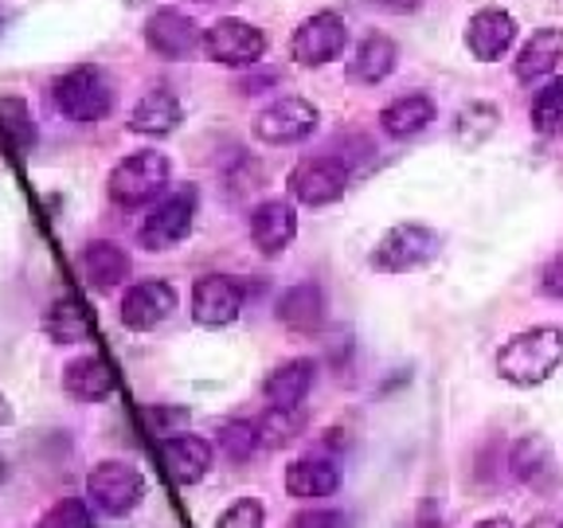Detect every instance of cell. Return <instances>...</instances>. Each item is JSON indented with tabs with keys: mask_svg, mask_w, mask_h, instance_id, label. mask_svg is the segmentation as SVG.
I'll use <instances>...</instances> for the list:
<instances>
[{
	"mask_svg": "<svg viewBox=\"0 0 563 528\" xmlns=\"http://www.w3.org/2000/svg\"><path fill=\"white\" fill-rule=\"evenodd\" d=\"M341 490V470L329 458H294L286 466V493L298 502H321Z\"/></svg>",
	"mask_w": 563,
	"mask_h": 528,
	"instance_id": "obj_21",
	"label": "cell"
},
{
	"mask_svg": "<svg viewBox=\"0 0 563 528\" xmlns=\"http://www.w3.org/2000/svg\"><path fill=\"white\" fill-rule=\"evenodd\" d=\"M313 380H317V364L309 356H298V361H286L263 380V396L271 407H294L306 404V396L313 392Z\"/></svg>",
	"mask_w": 563,
	"mask_h": 528,
	"instance_id": "obj_20",
	"label": "cell"
},
{
	"mask_svg": "<svg viewBox=\"0 0 563 528\" xmlns=\"http://www.w3.org/2000/svg\"><path fill=\"white\" fill-rule=\"evenodd\" d=\"M35 528H95V509L87 505V497H59L55 505H47Z\"/></svg>",
	"mask_w": 563,
	"mask_h": 528,
	"instance_id": "obj_33",
	"label": "cell"
},
{
	"mask_svg": "<svg viewBox=\"0 0 563 528\" xmlns=\"http://www.w3.org/2000/svg\"><path fill=\"white\" fill-rule=\"evenodd\" d=\"M0 130L12 141V150L27 153L35 145V125H32V110H27L24 98H0Z\"/></svg>",
	"mask_w": 563,
	"mask_h": 528,
	"instance_id": "obj_30",
	"label": "cell"
},
{
	"mask_svg": "<svg viewBox=\"0 0 563 528\" xmlns=\"http://www.w3.org/2000/svg\"><path fill=\"white\" fill-rule=\"evenodd\" d=\"M52 102L67 122H79V125H95L110 114V106H114V87L106 79L102 67H70L67 75L52 82Z\"/></svg>",
	"mask_w": 563,
	"mask_h": 528,
	"instance_id": "obj_2",
	"label": "cell"
},
{
	"mask_svg": "<svg viewBox=\"0 0 563 528\" xmlns=\"http://www.w3.org/2000/svg\"><path fill=\"white\" fill-rule=\"evenodd\" d=\"M168 165L165 153L157 150H141V153H130L125 161H118L110 180H106V193L118 208H141V204H157L168 188Z\"/></svg>",
	"mask_w": 563,
	"mask_h": 528,
	"instance_id": "obj_4",
	"label": "cell"
},
{
	"mask_svg": "<svg viewBox=\"0 0 563 528\" xmlns=\"http://www.w3.org/2000/svg\"><path fill=\"white\" fill-rule=\"evenodd\" d=\"M563 59V28H540V32H532V40H528L525 47H520L517 55V79L520 82H537L544 79V75H552L555 67H560Z\"/></svg>",
	"mask_w": 563,
	"mask_h": 528,
	"instance_id": "obj_24",
	"label": "cell"
},
{
	"mask_svg": "<svg viewBox=\"0 0 563 528\" xmlns=\"http://www.w3.org/2000/svg\"><path fill=\"white\" fill-rule=\"evenodd\" d=\"M349 44V28L336 12H313L298 24L290 40V55L301 67H321V63L336 59Z\"/></svg>",
	"mask_w": 563,
	"mask_h": 528,
	"instance_id": "obj_9",
	"label": "cell"
},
{
	"mask_svg": "<svg viewBox=\"0 0 563 528\" xmlns=\"http://www.w3.org/2000/svg\"><path fill=\"white\" fill-rule=\"evenodd\" d=\"M246 290L235 278H223V274H208L192 286V317L196 326L203 329H223L231 326L243 309Z\"/></svg>",
	"mask_w": 563,
	"mask_h": 528,
	"instance_id": "obj_11",
	"label": "cell"
},
{
	"mask_svg": "<svg viewBox=\"0 0 563 528\" xmlns=\"http://www.w3.org/2000/svg\"><path fill=\"white\" fill-rule=\"evenodd\" d=\"M82 266V278H87V286H95V290H118L125 278H130V255H125V246L110 243V239H95V243H87V251H82L79 258Z\"/></svg>",
	"mask_w": 563,
	"mask_h": 528,
	"instance_id": "obj_22",
	"label": "cell"
},
{
	"mask_svg": "<svg viewBox=\"0 0 563 528\" xmlns=\"http://www.w3.org/2000/svg\"><path fill=\"white\" fill-rule=\"evenodd\" d=\"M9 422H12V404L0 396V427H9Z\"/></svg>",
	"mask_w": 563,
	"mask_h": 528,
	"instance_id": "obj_40",
	"label": "cell"
},
{
	"mask_svg": "<svg viewBox=\"0 0 563 528\" xmlns=\"http://www.w3.org/2000/svg\"><path fill=\"white\" fill-rule=\"evenodd\" d=\"M525 528H563V517H537V520H528Z\"/></svg>",
	"mask_w": 563,
	"mask_h": 528,
	"instance_id": "obj_39",
	"label": "cell"
},
{
	"mask_svg": "<svg viewBox=\"0 0 563 528\" xmlns=\"http://www.w3.org/2000/svg\"><path fill=\"white\" fill-rule=\"evenodd\" d=\"M176 309V290L168 282H137L130 286L122 298V326L133 329V333H150V329L165 326Z\"/></svg>",
	"mask_w": 563,
	"mask_h": 528,
	"instance_id": "obj_14",
	"label": "cell"
},
{
	"mask_svg": "<svg viewBox=\"0 0 563 528\" xmlns=\"http://www.w3.org/2000/svg\"><path fill=\"white\" fill-rule=\"evenodd\" d=\"M563 364V329L540 326L525 329V333L509 337L505 349L497 352V372L509 380L512 387H537L555 376Z\"/></svg>",
	"mask_w": 563,
	"mask_h": 528,
	"instance_id": "obj_1",
	"label": "cell"
},
{
	"mask_svg": "<svg viewBox=\"0 0 563 528\" xmlns=\"http://www.w3.org/2000/svg\"><path fill=\"white\" fill-rule=\"evenodd\" d=\"M396 59H399V47L387 40V35L372 32L364 35V44L356 47V55H352L349 63V75L356 82H384L391 70H396Z\"/></svg>",
	"mask_w": 563,
	"mask_h": 528,
	"instance_id": "obj_27",
	"label": "cell"
},
{
	"mask_svg": "<svg viewBox=\"0 0 563 528\" xmlns=\"http://www.w3.org/2000/svg\"><path fill=\"white\" fill-rule=\"evenodd\" d=\"M203 4H211V0H203Z\"/></svg>",
	"mask_w": 563,
	"mask_h": 528,
	"instance_id": "obj_42",
	"label": "cell"
},
{
	"mask_svg": "<svg viewBox=\"0 0 563 528\" xmlns=\"http://www.w3.org/2000/svg\"><path fill=\"white\" fill-rule=\"evenodd\" d=\"M188 419H192V411H188V407H176V404H157L145 411V422H150V431L157 435L161 442L173 439V435H185Z\"/></svg>",
	"mask_w": 563,
	"mask_h": 528,
	"instance_id": "obj_34",
	"label": "cell"
},
{
	"mask_svg": "<svg viewBox=\"0 0 563 528\" xmlns=\"http://www.w3.org/2000/svg\"><path fill=\"white\" fill-rule=\"evenodd\" d=\"M44 333L55 344H82L90 341L95 329H90V314L82 309V301L75 294H63L44 309Z\"/></svg>",
	"mask_w": 563,
	"mask_h": 528,
	"instance_id": "obj_25",
	"label": "cell"
},
{
	"mask_svg": "<svg viewBox=\"0 0 563 528\" xmlns=\"http://www.w3.org/2000/svg\"><path fill=\"white\" fill-rule=\"evenodd\" d=\"M298 431H301V407H294V411H286V407H266V415L258 419V439H263L266 450L294 442Z\"/></svg>",
	"mask_w": 563,
	"mask_h": 528,
	"instance_id": "obj_31",
	"label": "cell"
},
{
	"mask_svg": "<svg viewBox=\"0 0 563 528\" xmlns=\"http://www.w3.org/2000/svg\"><path fill=\"white\" fill-rule=\"evenodd\" d=\"M274 314L294 333H313L325 321V294H321L317 282H298V286H290V290L282 294Z\"/></svg>",
	"mask_w": 563,
	"mask_h": 528,
	"instance_id": "obj_23",
	"label": "cell"
},
{
	"mask_svg": "<svg viewBox=\"0 0 563 528\" xmlns=\"http://www.w3.org/2000/svg\"><path fill=\"white\" fill-rule=\"evenodd\" d=\"M509 466L520 485H528V490H537V493H555L563 482L555 450L544 435H525V439L512 442Z\"/></svg>",
	"mask_w": 563,
	"mask_h": 528,
	"instance_id": "obj_12",
	"label": "cell"
},
{
	"mask_svg": "<svg viewBox=\"0 0 563 528\" xmlns=\"http://www.w3.org/2000/svg\"><path fill=\"white\" fill-rule=\"evenodd\" d=\"M497 125H501V110L493 102H470L462 114H457V125H454V138L457 145H466V150H477V145H485V141L497 133Z\"/></svg>",
	"mask_w": 563,
	"mask_h": 528,
	"instance_id": "obj_29",
	"label": "cell"
},
{
	"mask_svg": "<svg viewBox=\"0 0 563 528\" xmlns=\"http://www.w3.org/2000/svg\"><path fill=\"white\" fill-rule=\"evenodd\" d=\"M517 40V20L501 9H482L470 16V28H466V47L474 59L482 63H493L501 59L505 52L512 47Z\"/></svg>",
	"mask_w": 563,
	"mask_h": 528,
	"instance_id": "obj_16",
	"label": "cell"
},
{
	"mask_svg": "<svg viewBox=\"0 0 563 528\" xmlns=\"http://www.w3.org/2000/svg\"><path fill=\"white\" fill-rule=\"evenodd\" d=\"M63 392L79 404H102L118 392V372L98 352H90V356H79L63 369Z\"/></svg>",
	"mask_w": 563,
	"mask_h": 528,
	"instance_id": "obj_15",
	"label": "cell"
},
{
	"mask_svg": "<svg viewBox=\"0 0 563 528\" xmlns=\"http://www.w3.org/2000/svg\"><path fill=\"white\" fill-rule=\"evenodd\" d=\"M216 447H220V454L228 458L231 466H243V462H251V458L263 450V439H258V422H251V419L220 422V431H216Z\"/></svg>",
	"mask_w": 563,
	"mask_h": 528,
	"instance_id": "obj_28",
	"label": "cell"
},
{
	"mask_svg": "<svg viewBox=\"0 0 563 528\" xmlns=\"http://www.w3.org/2000/svg\"><path fill=\"white\" fill-rule=\"evenodd\" d=\"M321 114L317 106L306 102V98H278L255 118V138L266 141V145H294V141H306L309 133L317 130Z\"/></svg>",
	"mask_w": 563,
	"mask_h": 528,
	"instance_id": "obj_10",
	"label": "cell"
},
{
	"mask_svg": "<svg viewBox=\"0 0 563 528\" xmlns=\"http://www.w3.org/2000/svg\"><path fill=\"white\" fill-rule=\"evenodd\" d=\"M540 286H544L548 298H563V255H555L552 263L540 274Z\"/></svg>",
	"mask_w": 563,
	"mask_h": 528,
	"instance_id": "obj_37",
	"label": "cell"
},
{
	"mask_svg": "<svg viewBox=\"0 0 563 528\" xmlns=\"http://www.w3.org/2000/svg\"><path fill=\"white\" fill-rule=\"evenodd\" d=\"M532 125L544 138H563V79H552L532 102Z\"/></svg>",
	"mask_w": 563,
	"mask_h": 528,
	"instance_id": "obj_32",
	"label": "cell"
},
{
	"mask_svg": "<svg viewBox=\"0 0 563 528\" xmlns=\"http://www.w3.org/2000/svg\"><path fill=\"white\" fill-rule=\"evenodd\" d=\"M145 44L157 59H188L200 47V28L180 9H157L145 20Z\"/></svg>",
	"mask_w": 563,
	"mask_h": 528,
	"instance_id": "obj_13",
	"label": "cell"
},
{
	"mask_svg": "<svg viewBox=\"0 0 563 528\" xmlns=\"http://www.w3.org/2000/svg\"><path fill=\"white\" fill-rule=\"evenodd\" d=\"M298 235V216L290 200H266L251 211V239L263 255H282Z\"/></svg>",
	"mask_w": 563,
	"mask_h": 528,
	"instance_id": "obj_17",
	"label": "cell"
},
{
	"mask_svg": "<svg viewBox=\"0 0 563 528\" xmlns=\"http://www.w3.org/2000/svg\"><path fill=\"white\" fill-rule=\"evenodd\" d=\"M290 528H344V513L341 509H301L298 517H290Z\"/></svg>",
	"mask_w": 563,
	"mask_h": 528,
	"instance_id": "obj_36",
	"label": "cell"
},
{
	"mask_svg": "<svg viewBox=\"0 0 563 528\" xmlns=\"http://www.w3.org/2000/svg\"><path fill=\"white\" fill-rule=\"evenodd\" d=\"M434 255H439V235L431 228H422V223H396V228H387L379 235L368 263L379 274H407L427 266Z\"/></svg>",
	"mask_w": 563,
	"mask_h": 528,
	"instance_id": "obj_5",
	"label": "cell"
},
{
	"mask_svg": "<svg viewBox=\"0 0 563 528\" xmlns=\"http://www.w3.org/2000/svg\"><path fill=\"white\" fill-rule=\"evenodd\" d=\"M145 493H150L145 474L133 462H122V458H102L87 474V505L102 517H130V513L141 509Z\"/></svg>",
	"mask_w": 563,
	"mask_h": 528,
	"instance_id": "obj_3",
	"label": "cell"
},
{
	"mask_svg": "<svg viewBox=\"0 0 563 528\" xmlns=\"http://www.w3.org/2000/svg\"><path fill=\"white\" fill-rule=\"evenodd\" d=\"M185 110H180V98L173 95L168 87H153L137 98V106L130 110V130L141 133V138H165L180 125Z\"/></svg>",
	"mask_w": 563,
	"mask_h": 528,
	"instance_id": "obj_19",
	"label": "cell"
},
{
	"mask_svg": "<svg viewBox=\"0 0 563 528\" xmlns=\"http://www.w3.org/2000/svg\"><path fill=\"white\" fill-rule=\"evenodd\" d=\"M216 528H266L263 502H255V497H239L235 505H228V509L220 513Z\"/></svg>",
	"mask_w": 563,
	"mask_h": 528,
	"instance_id": "obj_35",
	"label": "cell"
},
{
	"mask_svg": "<svg viewBox=\"0 0 563 528\" xmlns=\"http://www.w3.org/2000/svg\"><path fill=\"white\" fill-rule=\"evenodd\" d=\"M196 223V188H176V193L161 196L150 208V216L141 220V246L145 251H173L192 235Z\"/></svg>",
	"mask_w": 563,
	"mask_h": 528,
	"instance_id": "obj_6",
	"label": "cell"
},
{
	"mask_svg": "<svg viewBox=\"0 0 563 528\" xmlns=\"http://www.w3.org/2000/svg\"><path fill=\"white\" fill-rule=\"evenodd\" d=\"M434 122V102L427 95H404L379 110V130L387 138H415Z\"/></svg>",
	"mask_w": 563,
	"mask_h": 528,
	"instance_id": "obj_26",
	"label": "cell"
},
{
	"mask_svg": "<svg viewBox=\"0 0 563 528\" xmlns=\"http://www.w3.org/2000/svg\"><path fill=\"white\" fill-rule=\"evenodd\" d=\"M290 196L298 204H309V208H325V204H336L349 188V165L341 157H306L294 165L290 173Z\"/></svg>",
	"mask_w": 563,
	"mask_h": 528,
	"instance_id": "obj_8",
	"label": "cell"
},
{
	"mask_svg": "<svg viewBox=\"0 0 563 528\" xmlns=\"http://www.w3.org/2000/svg\"><path fill=\"white\" fill-rule=\"evenodd\" d=\"M200 52L211 63H223V67H255L266 52V35L246 20H216L208 32L200 35Z\"/></svg>",
	"mask_w": 563,
	"mask_h": 528,
	"instance_id": "obj_7",
	"label": "cell"
},
{
	"mask_svg": "<svg viewBox=\"0 0 563 528\" xmlns=\"http://www.w3.org/2000/svg\"><path fill=\"white\" fill-rule=\"evenodd\" d=\"M161 454H165V466L176 485H196L208 477L216 447L200 435H173V439L161 442Z\"/></svg>",
	"mask_w": 563,
	"mask_h": 528,
	"instance_id": "obj_18",
	"label": "cell"
},
{
	"mask_svg": "<svg viewBox=\"0 0 563 528\" xmlns=\"http://www.w3.org/2000/svg\"><path fill=\"white\" fill-rule=\"evenodd\" d=\"M376 4L387 12H415L419 9V0H376Z\"/></svg>",
	"mask_w": 563,
	"mask_h": 528,
	"instance_id": "obj_38",
	"label": "cell"
},
{
	"mask_svg": "<svg viewBox=\"0 0 563 528\" xmlns=\"http://www.w3.org/2000/svg\"><path fill=\"white\" fill-rule=\"evenodd\" d=\"M474 528H512V525L505 517H489V520H477Z\"/></svg>",
	"mask_w": 563,
	"mask_h": 528,
	"instance_id": "obj_41",
	"label": "cell"
}]
</instances>
